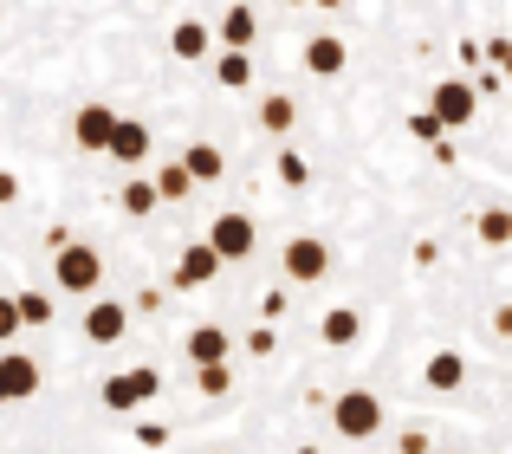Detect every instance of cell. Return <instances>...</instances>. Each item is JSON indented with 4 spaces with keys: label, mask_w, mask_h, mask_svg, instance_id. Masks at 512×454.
I'll return each mask as SVG.
<instances>
[{
    "label": "cell",
    "mask_w": 512,
    "mask_h": 454,
    "mask_svg": "<svg viewBox=\"0 0 512 454\" xmlns=\"http://www.w3.org/2000/svg\"><path fill=\"white\" fill-rule=\"evenodd\" d=\"M52 286L72 292V299H91L104 286V253L91 240H59L52 247Z\"/></svg>",
    "instance_id": "obj_1"
},
{
    "label": "cell",
    "mask_w": 512,
    "mask_h": 454,
    "mask_svg": "<svg viewBox=\"0 0 512 454\" xmlns=\"http://www.w3.org/2000/svg\"><path fill=\"white\" fill-rule=\"evenodd\" d=\"M156 396H163V370H156V364H130V370H117V377L98 383V403L117 409V416H130V409L156 403Z\"/></svg>",
    "instance_id": "obj_2"
},
{
    "label": "cell",
    "mask_w": 512,
    "mask_h": 454,
    "mask_svg": "<svg viewBox=\"0 0 512 454\" xmlns=\"http://www.w3.org/2000/svg\"><path fill=\"white\" fill-rule=\"evenodd\" d=\"M331 429H338L344 442H370V435L383 429V403H376L370 390H344L338 403H331Z\"/></svg>",
    "instance_id": "obj_3"
},
{
    "label": "cell",
    "mask_w": 512,
    "mask_h": 454,
    "mask_svg": "<svg viewBox=\"0 0 512 454\" xmlns=\"http://www.w3.org/2000/svg\"><path fill=\"white\" fill-rule=\"evenodd\" d=\"M279 273H286L292 286H318V279L331 273V247L318 234H292L286 253H279Z\"/></svg>",
    "instance_id": "obj_4"
},
{
    "label": "cell",
    "mask_w": 512,
    "mask_h": 454,
    "mask_svg": "<svg viewBox=\"0 0 512 454\" xmlns=\"http://www.w3.org/2000/svg\"><path fill=\"white\" fill-rule=\"evenodd\" d=\"M208 247L221 253L227 266H234V260H253V247H260V227H253V215L227 208V215H214V221H208Z\"/></svg>",
    "instance_id": "obj_5"
},
{
    "label": "cell",
    "mask_w": 512,
    "mask_h": 454,
    "mask_svg": "<svg viewBox=\"0 0 512 454\" xmlns=\"http://www.w3.org/2000/svg\"><path fill=\"white\" fill-rule=\"evenodd\" d=\"M428 111L441 117V130H467V124H474V111H480V91L467 85V78H441L435 98H428Z\"/></svg>",
    "instance_id": "obj_6"
},
{
    "label": "cell",
    "mask_w": 512,
    "mask_h": 454,
    "mask_svg": "<svg viewBox=\"0 0 512 454\" xmlns=\"http://www.w3.org/2000/svg\"><path fill=\"white\" fill-rule=\"evenodd\" d=\"M221 253H214L208 247V240H195V247H182V253H175V286H182V292H201V286H214V279H221Z\"/></svg>",
    "instance_id": "obj_7"
},
{
    "label": "cell",
    "mask_w": 512,
    "mask_h": 454,
    "mask_svg": "<svg viewBox=\"0 0 512 454\" xmlns=\"http://www.w3.org/2000/svg\"><path fill=\"white\" fill-rule=\"evenodd\" d=\"M85 338H91V344H117V338H130V305H117V299H98V292H91Z\"/></svg>",
    "instance_id": "obj_8"
},
{
    "label": "cell",
    "mask_w": 512,
    "mask_h": 454,
    "mask_svg": "<svg viewBox=\"0 0 512 454\" xmlns=\"http://www.w3.org/2000/svg\"><path fill=\"white\" fill-rule=\"evenodd\" d=\"M104 156L137 169L143 156H150V124H143V117H117V124H111V143H104Z\"/></svg>",
    "instance_id": "obj_9"
},
{
    "label": "cell",
    "mask_w": 512,
    "mask_h": 454,
    "mask_svg": "<svg viewBox=\"0 0 512 454\" xmlns=\"http://www.w3.org/2000/svg\"><path fill=\"white\" fill-rule=\"evenodd\" d=\"M39 390V364L26 351H7L0 357V403H26Z\"/></svg>",
    "instance_id": "obj_10"
},
{
    "label": "cell",
    "mask_w": 512,
    "mask_h": 454,
    "mask_svg": "<svg viewBox=\"0 0 512 454\" xmlns=\"http://www.w3.org/2000/svg\"><path fill=\"white\" fill-rule=\"evenodd\" d=\"M111 124H117L111 104H85V111L72 117V143H78V150H91V156H104V143H111Z\"/></svg>",
    "instance_id": "obj_11"
},
{
    "label": "cell",
    "mask_w": 512,
    "mask_h": 454,
    "mask_svg": "<svg viewBox=\"0 0 512 454\" xmlns=\"http://www.w3.org/2000/svg\"><path fill=\"white\" fill-rule=\"evenodd\" d=\"M344 65H350V46H344L338 33H318V39H305V72H312V78H338Z\"/></svg>",
    "instance_id": "obj_12"
},
{
    "label": "cell",
    "mask_w": 512,
    "mask_h": 454,
    "mask_svg": "<svg viewBox=\"0 0 512 454\" xmlns=\"http://www.w3.org/2000/svg\"><path fill=\"white\" fill-rule=\"evenodd\" d=\"M169 52H175V59H188V65H201V59L214 52V26H208V20H175Z\"/></svg>",
    "instance_id": "obj_13"
},
{
    "label": "cell",
    "mask_w": 512,
    "mask_h": 454,
    "mask_svg": "<svg viewBox=\"0 0 512 454\" xmlns=\"http://www.w3.org/2000/svg\"><path fill=\"white\" fill-rule=\"evenodd\" d=\"M422 383H428L435 396L461 390V383H467V357H461V351H435V357L422 364Z\"/></svg>",
    "instance_id": "obj_14"
},
{
    "label": "cell",
    "mask_w": 512,
    "mask_h": 454,
    "mask_svg": "<svg viewBox=\"0 0 512 454\" xmlns=\"http://www.w3.org/2000/svg\"><path fill=\"white\" fill-rule=\"evenodd\" d=\"M182 169L195 182H221L227 176V150H221V143H188V150H182Z\"/></svg>",
    "instance_id": "obj_15"
},
{
    "label": "cell",
    "mask_w": 512,
    "mask_h": 454,
    "mask_svg": "<svg viewBox=\"0 0 512 454\" xmlns=\"http://www.w3.org/2000/svg\"><path fill=\"white\" fill-rule=\"evenodd\" d=\"M214 85L247 91V85H253V52H247V46H227L221 59H214Z\"/></svg>",
    "instance_id": "obj_16"
},
{
    "label": "cell",
    "mask_w": 512,
    "mask_h": 454,
    "mask_svg": "<svg viewBox=\"0 0 512 454\" xmlns=\"http://www.w3.org/2000/svg\"><path fill=\"white\" fill-rule=\"evenodd\" d=\"M357 331H363V318L350 312V305H331V312L318 318V338H325L331 351H344V344H357Z\"/></svg>",
    "instance_id": "obj_17"
},
{
    "label": "cell",
    "mask_w": 512,
    "mask_h": 454,
    "mask_svg": "<svg viewBox=\"0 0 512 454\" xmlns=\"http://www.w3.org/2000/svg\"><path fill=\"white\" fill-rule=\"evenodd\" d=\"M117 202H124V215H130V221H150L156 208H163V195H156V182H150V176H130Z\"/></svg>",
    "instance_id": "obj_18"
},
{
    "label": "cell",
    "mask_w": 512,
    "mask_h": 454,
    "mask_svg": "<svg viewBox=\"0 0 512 454\" xmlns=\"http://www.w3.org/2000/svg\"><path fill=\"white\" fill-rule=\"evenodd\" d=\"M292 124H299V104H292L286 91H273V98H260V130H266V137H286Z\"/></svg>",
    "instance_id": "obj_19"
},
{
    "label": "cell",
    "mask_w": 512,
    "mask_h": 454,
    "mask_svg": "<svg viewBox=\"0 0 512 454\" xmlns=\"http://www.w3.org/2000/svg\"><path fill=\"white\" fill-rule=\"evenodd\" d=\"M182 351H188V364H214V357H227V331L221 325H195Z\"/></svg>",
    "instance_id": "obj_20"
},
{
    "label": "cell",
    "mask_w": 512,
    "mask_h": 454,
    "mask_svg": "<svg viewBox=\"0 0 512 454\" xmlns=\"http://www.w3.org/2000/svg\"><path fill=\"white\" fill-rule=\"evenodd\" d=\"M253 39H260L253 7H227V13H221V46H247V52H253Z\"/></svg>",
    "instance_id": "obj_21"
},
{
    "label": "cell",
    "mask_w": 512,
    "mask_h": 454,
    "mask_svg": "<svg viewBox=\"0 0 512 454\" xmlns=\"http://www.w3.org/2000/svg\"><path fill=\"white\" fill-rule=\"evenodd\" d=\"M150 182H156V195H163V202H188V195H195V176H188L182 163H163Z\"/></svg>",
    "instance_id": "obj_22"
},
{
    "label": "cell",
    "mask_w": 512,
    "mask_h": 454,
    "mask_svg": "<svg viewBox=\"0 0 512 454\" xmlns=\"http://www.w3.org/2000/svg\"><path fill=\"white\" fill-rule=\"evenodd\" d=\"M474 234L487 240V247H512V208H480Z\"/></svg>",
    "instance_id": "obj_23"
},
{
    "label": "cell",
    "mask_w": 512,
    "mask_h": 454,
    "mask_svg": "<svg viewBox=\"0 0 512 454\" xmlns=\"http://www.w3.org/2000/svg\"><path fill=\"white\" fill-rule=\"evenodd\" d=\"M195 390H201V396H227V390H234V370H227V357L195 364Z\"/></svg>",
    "instance_id": "obj_24"
},
{
    "label": "cell",
    "mask_w": 512,
    "mask_h": 454,
    "mask_svg": "<svg viewBox=\"0 0 512 454\" xmlns=\"http://www.w3.org/2000/svg\"><path fill=\"white\" fill-rule=\"evenodd\" d=\"M13 305H20V325L26 331H33V325H52V292H20Z\"/></svg>",
    "instance_id": "obj_25"
},
{
    "label": "cell",
    "mask_w": 512,
    "mask_h": 454,
    "mask_svg": "<svg viewBox=\"0 0 512 454\" xmlns=\"http://www.w3.org/2000/svg\"><path fill=\"white\" fill-rule=\"evenodd\" d=\"M279 182H286V189H305V182H312V163H305L299 150H279Z\"/></svg>",
    "instance_id": "obj_26"
},
{
    "label": "cell",
    "mask_w": 512,
    "mask_h": 454,
    "mask_svg": "<svg viewBox=\"0 0 512 454\" xmlns=\"http://www.w3.org/2000/svg\"><path fill=\"white\" fill-rule=\"evenodd\" d=\"M409 137H415V143H441L448 130H441V117H435V111H415V117H409Z\"/></svg>",
    "instance_id": "obj_27"
},
{
    "label": "cell",
    "mask_w": 512,
    "mask_h": 454,
    "mask_svg": "<svg viewBox=\"0 0 512 454\" xmlns=\"http://www.w3.org/2000/svg\"><path fill=\"white\" fill-rule=\"evenodd\" d=\"M20 305H13V292H0V344H7V338H20Z\"/></svg>",
    "instance_id": "obj_28"
},
{
    "label": "cell",
    "mask_w": 512,
    "mask_h": 454,
    "mask_svg": "<svg viewBox=\"0 0 512 454\" xmlns=\"http://www.w3.org/2000/svg\"><path fill=\"white\" fill-rule=\"evenodd\" d=\"M137 448H169V429L163 422H137Z\"/></svg>",
    "instance_id": "obj_29"
},
{
    "label": "cell",
    "mask_w": 512,
    "mask_h": 454,
    "mask_svg": "<svg viewBox=\"0 0 512 454\" xmlns=\"http://www.w3.org/2000/svg\"><path fill=\"white\" fill-rule=\"evenodd\" d=\"M487 59L500 65V78H512V39H493V46H487Z\"/></svg>",
    "instance_id": "obj_30"
},
{
    "label": "cell",
    "mask_w": 512,
    "mask_h": 454,
    "mask_svg": "<svg viewBox=\"0 0 512 454\" xmlns=\"http://www.w3.org/2000/svg\"><path fill=\"white\" fill-rule=\"evenodd\" d=\"M402 454H435V442H428V435L422 429H409V435H402V442H396Z\"/></svg>",
    "instance_id": "obj_31"
},
{
    "label": "cell",
    "mask_w": 512,
    "mask_h": 454,
    "mask_svg": "<svg viewBox=\"0 0 512 454\" xmlns=\"http://www.w3.org/2000/svg\"><path fill=\"white\" fill-rule=\"evenodd\" d=\"M20 202V176H13V169H0V208H13Z\"/></svg>",
    "instance_id": "obj_32"
},
{
    "label": "cell",
    "mask_w": 512,
    "mask_h": 454,
    "mask_svg": "<svg viewBox=\"0 0 512 454\" xmlns=\"http://www.w3.org/2000/svg\"><path fill=\"white\" fill-rule=\"evenodd\" d=\"M247 344H253V357H273V351H279V338H273V331H266V325H260V331H253V338H247Z\"/></svg>",
    "instance_id": "obj_33"
},
{
    "label": "cell",
    "mask_w": 512,
    "mask_h": 454,
    "mask_svg": "<svg viewBox=\"0 0 512 454\" xmlns=\"http://www.w3.org/2000/svg\"><path fill=\"white\" fill-rule=\"evenodd\" d=\"M493 338H512V305H500V312H493Z\"/></svg>",
    "instance_id": "obj_34"
},
{
    "label": "cell",
    "mask_w": 512,
    "mask_h": 454,
    "mask_svg": "<svg viewBox=\"0 0 512 454\" xmlns=\"http://www.w3.org/2000/svg\"><path fill=\"white\" fill-rule=\"evenodd\" d=\"M312 7H344V0H312Z\"/></svg>",
    "instance_id": "obj_35"
},
{
    "label": "cell",
    "mask_w": 512,
    "mask_h": 454,
    "mask_svg": "<svg viewBox=\"0 0 512 454\" xmlns=\"http://www.w3.org/2000/svg\"><path fill=\"white\" fill-rule=\"evenodd\" d=\"M286 7H312V0H286Z\"/></svg>",
    "instance_id": "obj_36"
},
{
    "label": "cell",
    "mask_w": 512,
    "mask_h": 454,
    "mask_svg": "<svg viewBox=\"0 0 512 454\" xmlns=\"http://www.w3.org/2000/svg\"><path fill=\"white\" fill-rule=\"evenodd\" d=\"M292 454H318V448H292Z\"/></svg>",
    "instance_id": "obj_37"
},
{
    "label": "cell",
    "mask_w": 512,
    "mask_h": 454,
    "mask_svg": "<svg viewBox=\"0 0 512 454\" xmlns=\"http://www.w3.org/2000/svg\"><path fill=\"white\" fill-rule=\"evenodd\" d=\"M448 454H461V448H448Z\"/></svg>",
    "instance_id": "obj_38"
}]
</instances>
